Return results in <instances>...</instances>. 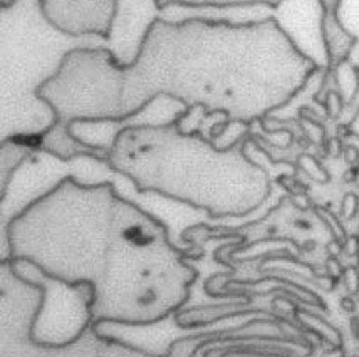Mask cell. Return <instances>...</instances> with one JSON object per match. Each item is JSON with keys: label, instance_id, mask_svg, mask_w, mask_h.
Masks as SVG:
<instances>
[{"label": "cell", "instance_id": "14", "mask_svg": "<svg viewBox=\"0 0 359 357\" xmlns=\"http://www.w3.org/2000/svg\"><path fill=\"white\" fill-rule=\"evenodd\" d=\"M359 212V198L354 193H348V195L342 198L341 203V215L346 218V220H353Z\"/></svg>", "mask_w": 359, "mask_h": 357}, {"label": "cell", "instance_id": "10", "mask_svg": "<svg viewBox=\"0 0 359 357\" xmlns=\"http://www.w3.org/2000/svg\"><path fill=\"white\" fill-rule=\"evenodd\" d=\"M336 15L342 27L359 39V0H337Z\"/></svg>", "mask_w": 359, "mask_h": 357}, {"label": "cell", "instance_id": "25", "mask_svg": "<svg viewBox=\"0 0 359 357\" xmlns=\"http://www.w3.org/2000/svg\"><path fill=\"white\" fill-rule=\"evenodd\" d=\"M349 326H351V334H353V337L359 339V317L351 319Z\"/></svg>", "mask_w": 359, "mask_h": 357}, {"label": "cell", "instance_id": "6", "mask_svg": "<svg viewBox=\"0 0 359 357\" xmlns=\"http://www.w3.org/2000/svg\"><path fill=\"white\" fill-rule=\"evenodd\" d=\"M274 22L289 39L295 50L317 69L331 67L324 37V0H279Z\"/></svg>", "mask_w": 359, "mask_h": 357}, {"label": "cell", "instance_id": "22", "mask_svg": "<svg viewBox=\"0 0 359 357\" xmlns=\"http://www.w3.org/2000/svg\"><path fill=\"white\" fill-rule=\"evenodd\" d=\"M328 252H329V255H331V257H337V255H341L342 252H344V247H342L341 242L332 240V242L328 243Z\"/></svg>", "mask_w": 359, "mask_h": 357}, {"label": "cell", "instance_id": "5", "mask_svg": "<svg viewBox=\"0 0 359 357\" xmlns=\"http://www.w3.org/2000/svg\"><path fill=\"white\" fill-rule=\"evenodd\" d=\"M183 101L175 96L160 94L153 96L143 108L136 112L119 119H76L68 124L71 136L76 138L91 150L110 153L116 140L124 129L133 128H165L177 124L178 119L189 111Z\"/></svg>", "mask_w": 359, "mask_h": 357}, {"label": "cell", "instance_id": "4", "mask_svg": "<svg viewBox=\"0 0 359 357\" xmlns=\"http://www.w3.org/2000/svg\"><path fill=\"white\" fill-rule=\"evenodd\" d=\"M7 262L15 275L44 292L31 327L32 341L44 346H66L93 327L94 289L89 284H66L24 258Z\"/></svg>", "mask_w": 359, "mask_h": 357}, {"label": "cell", "instance_id": "18", "mask_svg": "<svg viewBox=\"0 0 359 357\" xmlns=\"http://www.w3.org/2000/svg\"><path fill=\"white\" fill-rule=\"evenodd\" d=\"M342 247H344V254L348 255V257H358V254H359V237L358 235H353V237L346 238V242L342 243Z\"/></svg>", "mask_w": 359, "mask_h": 357}, {"label": "cell", "instance_id": "26", "mask_svg": "<svg viewBox=\"0 0 359 357\" xmlns=\"http://www.w3.org/2000/svg\"><path fill=\"white\" fill-rule=\"evenodd\" d=\"M324 357H344V352H342L341 347H332Z\"/></svg>", "mask_w": 359, "mask_h": 357}, {"label": "cell", "instance_id": "15", "mask_svg": "<svg viewBox=\"0 0 359 357\" xmlns=\"http://www.w3.org/2000/svg\"><path fill=\"white\" fill-rule=\"evenodd\" d=\"M342 282H344L346 289L351 296H356L359 293V270L358 267H348L344 268V274H342Z\"/></svg>", "mask_w": 359, "mask_h": 357}, {"label": "cell", "instance_id": "20", "mask_svg": "<svg viewBox=\"0 0 359 357\" xmlns=\"http://www.w3.org/2000/svg\"><path fill=\"white\" fill-rule=\"evenodd\" d=\"M348 61L359 71V39L354 41L353 48H351L348 54Z\"/></svg>", "mask_w": 359, "mask_h": 357}, {"label": "cell", "instance_id": "21", "mask_svg": "<svg viewBox=\"0 0 359 357\" xmlns=\"http://www.w3.org/2000/svg\"><path fill=\"white\" fill-rule=\"evenodd\" d=\"M292 203L295 205V207L300 208V210H307L311 207V203H309V198L304 193H298V195H292Z\"/></svg>", "mask_w": 359, "mask_h": 357}, {"label": "cell", "instance_id": "23", "mask_svg": "<svg viewBox=\"0 0 359 357\" xmlns=\"http://www.w3.org/2000/svg\"><path fill=\"white\" fill-rule=\"evenodd\" d=\"M341 309H344L346 312L349 314L356 312V302H354V299L351 296L344 297V299H341Z\"/></svg>", "mask_w": 359, "mask_h": 357}, {"label": "cell", "instance_id": "3", "mask_svg": "<svg viewBox=\"0 0 359 357\" xmlns=\"http://www.w3.org/2000/svg\"><path fill=\"white\" fill-rule=\"evenodd\" d=\"M2 292V357H103L106 339L89 327L66 346H44L31 339V327L43 302V289L0 267Z\"/></svg>", "mask_w": 359, "mask_h": 357}, {"label": "cell", "instance_id": "8", "mask_svg": "<svg viewBox=\"0 0 359 357\" xmlns=\"http://www.w3.org/2000/svg\"><path fill=\"white\" fill-rule=\"evenodd\" d=\"M275 7L269 2H237V3H177L170 2L161 7L163 22L177 25L190 20L208 24H227L233 27L258 25L274 20Z\"/></svg>", "mask_w": 359, "mask_h": 357}, {"label": "cell", "instance_id": "17", "mask_svg": "<svg viewBox=\"0 0 359 357\" xmlns=\"http://www.w3.org/2000/svg\"><path fill=\"white\" fill-rule=\"evenodd\" d=\"M325 151L331 158H339L342 153H344V148H342V143L339 138H331L328 143H325Z\"/></svg>", "mask_w": 359, "mask_h": 357}, {"label": "cell", "instance_id": "13", "mask_svg": "<svg viewBox=\"0 0 359 357\" xmlns=\"http://www.w3.org/2000/svg\"><path fill=\"white\" fill-rule=\"evenodd\" d=\"M323 104L325 108V112H328V116L332 117V119L339 117V115L342 112V108H344V101H342L341 94L337 91H329Z\"/></svg>", "mask_w": 359, "mask_h": 357}, {"label": "cell", "instance_id": "12", "mask_svg": "<svg viewBox=\"0 0 359 357\" xmlns=\"http://www.w3.org/2000/svg\"><path fill=\"white\" fill-rule=\"evenodd\" d=\"M316 213L317 217L323 218L324 224L329 226V230H331V233L334 235V240L344 243L346 238H348V235H346L344 228H342V225L339 224V220H337V218L334 217L331 212H328L325 208H316Z\"/></svg>", "mask_w": 359, "mask_h": 357}, {"label": "cell", "instance_id": "24", "mask_svg": "<svg viewBox=\"0 0 359 357\" xmlns=\"http://www.w3.org/2000/svg\"><path fill=\"white\" fill-rule=\"evenodd\" d=\"M348 126H349L351 134H354V136L359 138V108H358L356 115H354V117H353V121H351Z\"/></svg>", "mask_w": 359, "mask_h": 357}, {"label": "cell", "instance_id": "19", "mask_svg": "<svg viewBox=\"0 0 359 357\" xmlns=\"http://www.w3.org/2000/svg\"><path fill=\"white\" fill-rule=\"evenodd\" d=\"M344 159L346 163H349V165H356L359 161V150L356 146H346L344 148Z\"/></svg>", "mask_w": 359, "mask_h": 357}, {"label": "cell", "instance_id": "2", "mask_svg": "<svg viewBox=\"0 0 359 357\" xmlns=\"http://www.w3.org/2000/svg\"><path fill=\"white\" fill-rule=\"evenodd\" d=\"M2 123L0 141L43 138L57 124L56 109L41 92L74 50H110L99 34L73 36L44 15L41 0H12L2 6Z\"/></svg>", "mask_w": 359, "mask_h": 357}, {"label": "cell", "instance_id": "27", "mask_svg": "<svg viewBox=\"0 0 359 357\" xmlns=\"http://www.w3.org/2000/svg\"><path fill=\"white\" fill-rule=\"evenodd\" d=\"M358 267H359V254H358Z\"/></svg>", "mask_w": 359, "mask_h": 357}, {"label": "cell", "instance_id": "9", "mask_svg": "<svg viewBox=\"0 0 359 357\" xmlns=\"http://www.w3.org/2000/svg\"><path fill=\"white\" fill-rule=\"evenodd\" d=\"M334 79H336L337 89H339L337 92L341 94L344 104L353 103L359 91V71L348 59H344L334 66Z\"/></svg>", "mask_w": 359, "mask_h": 357}, {"label": "cell", "instance_id": "16", "mask_svg": "<svg viewBox=\"0 0 359 357\" xmlns=\"http://www.w3.org/2000/svg\"><path fill=\"white\" fill-rule=\"evenodd\" d=\"M342 274H344V267L341 265L337 257H329L325 262V275L332 277L334 280H339L342 279Z\"/></svg>", "mask_w": 359, "mask_h": 357}, {"label": "cell", "instance_id": "11", "mask_svg": "<svg viewBox=\"0 0 359 357\" xmlns=\"http://www.w3.org/2000/svg\"><path fill=\"white\" fill-rule=\"evenodd\" d=\"M298 166L309 176V178L314 180L317 183L329 182V173L314 156H311V154H300L298 159Z\"/></svg>", "mask_w": 359, "mask_h": 357}, {"label": "cell", "instance_id": "1", "mask_svg": "<svg viewBox=\"0 0 359 357\" xmlns=\"http://www.w3.org/2000/svg\"><path fill=\"white\" fill-rule=\"evenodd\" d=\"M7 245L9 260H29L66 284H89L93 326L158 324L185 305L197 280L168 226L111 182L62 180L12 220Z\"/></svg>", "mask_w": 359, "mask_h": 357}, {"label": "cell", "instance_id": "7", "mask_svg": "<svg viewBox=\"0 0 359 357\" xmlns=\"http://www.w3.org/2000/svg\"><path fill=\"white\" fill-rule=\"evenodd\" d=\"M160 10L156 0H116L108 41L111 57L119 67L135 64L149 29L160 19Z\"/></svg>", "mask_w": 359, "mask_h": 357}]
</instances>
